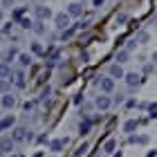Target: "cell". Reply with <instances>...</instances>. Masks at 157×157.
<instances>
[{"label": "cell", "mask_w": 157, "mask_h": 157, "mask_svg": "<svg viewBox=\"0 0 157 157\" xmlns=\"http://www.w3.org/2000/svg\"><path fill=\"white\" fill-rule=\"evenodd\" d=\"M54 23H56V27H59V29H65V27L70 25V16H67V13H56Z\"/></svg>", "instance_id": "obj_1"}, {"label": "cell", "mask_w": 157, "mask_h": 157, "mask_svg": "<svg viewBox=\"0 0 157 157\" xmlns=\"http://www.w3.org/2000/svg\"><path fill=\"white\" fill-rule=\"evenodd\" d=\"M81 13H83V7L78 2H72L67 7V16H81Z\"/></svg>", "instance_id": "obj_2"}, {"label": "cell", "mask_w": 157, "mask_h": 157, "mask_svg": "<svg viewBox=\"0 0 157 157\" xmlns=\"http://www.w3.org/2000/svg\"><path fill=\"white\" fill-rule=\"evenodd\" d=\"M110 74L115 78H124V70H121L119 63H115V65H110Z\"/></svg>", "instance_id": "obj_3"}, {"label": "cell", "mask_w": 157, "mask_h": 157, "mask_svg": "<svg viewBox=\"0 0 157 157\" xmlns=\"http://www.w3.org/2000/svg\"><path fill=\"white\" fill-rule=\"evenodd\" d=\"M99 85H101L103 92H110L112 88H115V81H112V78H101V83H99Z\"/></svg>", "instance_id": "obj_4"}, {"label": "cell", "mask_w": 157, "mask_h": 157, "mask_svg": "<svg viewBox=\"0 0 157 157\" xmlns=\"http://www.w3.org/2000/svg\"><path fill=\"white\" fill-rule=\"evenodd\" d=\"M97 108L108 110V108H110V99H108V97H99V99H97Z\"/></svg>", "instance_id": "obj_5"}, {"label": "cell", "mask_w": 157, "mask_h": 157, "mask_svg": "<svg viewBox=\"0 0 157 157\" xmlns=\"http://www.w3.org/2000/svg\"><path fill=\"white\" fill-rule=\"evenodd\" d=\"M11 148H13V141L11 139H2V141H0V153H9Z\"/></svg>", "instance_id": "obj_6"}, {"label": "cell", "mask_w": 157, "mask_h": 157, "mask_svg": "<svg viewBox=\"0 0 157 157\" xmlns=\"http://www.w3.org/2000/svg\"><path fill=\"white\" fill-rule=\"evenodd\" d=\"M36 16H38L40 20H45V18H49V16H52V11H49L47 7H38V9H36Z\"/></svg>", "instance_id": "obj_7"}, {"label": "cell", "mask_w": 157, "mask_h": 157, "mask_svg": "<svg viewBox=\"0 0 157 157\" xmlns=\"http://www.w3.org/2000/svg\"><path fill=\"white\" fill-rule=\"evenodd\" d=\"M25 132H27L25 128H16V130H13V139H11V141H20V139H25V137H27Z\"/></svg>", "instance_id": "obj_8"}, {"label": "cell", "mask_w": 157, "mask_h": 157, "mask_svg": "<svg viewBox=\"0 0 157 157\" xmlns=\"http://www.w3.org/2000/svg\"><path fill=\"white\" fill-rule=\"evenodd\" d=\"M126 81H128V85H137L139 83V74H135V72L126 74Z\"/></svg>", "instance_id": "obj_9"}, {"label": "cell", "mask_w": 157, "mask_h": 157, "mask_svg": "<svg viewBox=\"0 0 157 157\" xmlns=\"http://www.w3.org/2000/svg\"><path fill=\"white\" fill-rule=\"evenodd\" d=\"M11 74V70H9V65H7V63H0V76H9Z\"/></svg>", "instance_id": "obj_10"}, {"label": "cell", "mask_w": 157, "mask_h": 157, "mask_svg": "<svg viewBox=\"0 0 157 157\" xmlns=\"http://www.w3.org/2000/svg\"><path fill=\"white\" fill-rule=\"evenodd\" d=\"M13 103H16V99H13V97H9V94L2 97V105H5V108H11Z\"/></svg>", "instance_id": "obj_11"}, {"label": "cell", "mask_w": 157, "mask_h": 157, "mask_svg": "<svg viewBox=\"0 0 157 157\" xmlns=\"http://www.w3.org/2000/svg\"><path fill=\"white\" fill-rule=\"evenodd\" d=\"M9 126H13V117H5L0 121V130H2V128H9Z\"/></svg>", "instance_id": "obj_12"}, {"label": "cell", "mask_w": 157, "mask_h": 157, "mask_svg": "<svg viewBox=\"0 0 157 157\" xmlns=\"http://www.w3.org/2000/svg\"><path fill=\"white\" fill-rule=\"evenodd\" d=\"M18 61H20V65H29V63H32V56H29V54H20Z\"/></svg>", "instance_id": "obj_13"}, {"label": "cell", "mask_w": 157, "mask_h": 157, "mask_svg": "<svg viewBox=\"0 0 157 157\" xmlns=\"http://www.w3.org/2000/svg\"><path fill=\"white\" fill-rule=\"evenodd\" d=\"M135 128H137V121H135V119H132V121H126V126H124V130H126V132H132V130H135Z\"/></svg>", "instance_id": "obj_14"}, {"label": "cell", "mask_w": 157, "mask_h": 157, "mask_svg": "<svg viewBox=\"0 0 157 157\" xmlns=\"http://www.w3.org/2000/svg\"><path fill=\"white\" fill-rule=\"evenodd\" d=\"M63 148V139H54L52 141V151H61Z\"/></svg>", "instance_id": "obj_15"}, {"label": "cell", "mask_w": 157, "mask_h": 157, "mask_svg": "<svg viewBox=\"0 0 157 157\" xmlns=\"http://www.w3.org/2000/svg\"><path fill=\"white\" fill-rule=\"evenodd\" d=\"M16 85H20V88L25 85V76H23V72H18V74H16Z\"/></svg>", "instance_id": "obj_16"}, {"label": "cell", "mask_w": 157, "mask_h": 157, "mask_svg": "<svg viewBox=\"0 0 157 157\" xmlns=\"http://www.w3.org/2000/svg\"><path fill=\"white\" fill-rule=\"evenodd\" d=\"M126 59H128V52H119L117 61H119V63H126Z\"/></svg>", "instance_id": "obj_17"}, {"label": "cell", "mask_w": 157, "mask_h": 157, "mask_svg": "<svg viewBox=\"0 0 157 157\" xmlns=\"http://www.w3.org/2000/svg\"><path fill=\"white\" fill-rule=\"evenodd\" d=\"M25 11H27V9H16V11H13V18H23Z\"/></svg>", "instance_id": "obj_18"}, {"label": "cell", "mask_w": 157, "mask_h": 157, "mask_svg": "<svg viewBox=\"0 0 157 157\" xmlns=\"http://www.w3.org/2000/svg\"><path fill=\"white\" fill-rule=\"evenodd\" d=\"M20 25H23L25 29H29V27H32V20H27V18H25V20H20Z\"/></svg>", "instance_id": "obj_19"}, {"label": "cell", "mask_w": 157, "mask_h": 157, "mask_svg": "<svg viewBox=\"0 0 157 157\" xmlns=\"http://www.w3.org/2000/svg\"><path fill=\"white\" fill-rule=\"evenodd\" d=\"M32 49H34V52H36V54H40V52H43V47L38 45V43H34V45H32Z\"/></svg>", "instance_id": "obj_20"}, {"label": "cell", "mask_w": 157, "mask_h": 157, "mask_svg": "<svg viewBox=\"0 0 157 157\" xmlns=\"http://www.w3.org/2000/svg\"><path fill=\"white\" fill-rule=\"evenodd\" d=\"M88 130H90V121H85V124L81 126V132H88Z\"/></svg>", "instance_id": "obj_21"}, {"label": "cell", "mask_w": 157, "mask_h": 157, "mask_svg": "<svg viewBox=\"0 0 157 157\" xmlns=\"http://www.w3.org/2000/svg\"><path fill=\"white\" fill-rule=\"evenodd\" d=\"M112 148H115V141H108V144H105V151H108V153H110V151H112Z\"/></svg>", "instance_id": "obj_22"}, {"label": "cell", "mask_w": 157, "mask_h": 157, "mask_svg": "<svg viewBox=\"0 0 157 157\" xmlns=\"http://www.w3.org/2000/svg\"><path fill=\"white\" fill-rule=\"evenodd\" d=\"M139 40H141V43H146V40H148V34H146V32H144V34H139Z\"/></svg>", "instance_id": "obj_23"}, {"label": "cell", "mask_w": 157, "mask_h": 157, "mask_svg": "<svg viewBox=\"0 0 157 157\" xmlns=\"http://www.w3.org/2000/svg\"><path fill=\"white\" fill-rule=\"evenodd\" d=\"M151 115H153V117H157V103H155V105H151Z\"/></svg>", "instance_id": "obj_24"}, {"label": "cell", "mask_w": 157, "mask_h": 157, "mask_svg": "<svg viewBox=\"0 0 157 157\" xmlns=\"http://www.w3.org/2000/svg\"><path fill=\"white\" fill-rule=\"evenodd\" d=\"M103 2H105V0H92V5H94V7H101Z\"/></svg>", "instance_id": "obj_25"}, {"label": "cell", "mask_w": 157, "mask_h": 157, "mask_svg": "<svg viewBox=\"0 0 157 157\" xmlns=\"http://www.w3.org/2000/svg\"><path fill=\"white\" fill-rule=\"evenodd\" d=\"M7 90V81H0V92H5Z\"/></svg>", "instance_id": "obj_26"}, {"label": "cell", "mask_w": 157, "mask_h": 157, "mask_svg": "<svg viewBox=\"0 0 157 157\" xmlns=\"http://www.w3.org/2000/svg\"><path fill=\"white\" fill-rule=\"evenodd\" d=\"M0 157H2V153H0Z\"/></svg>", "instance_id": "obj_27"}]
</instances>
